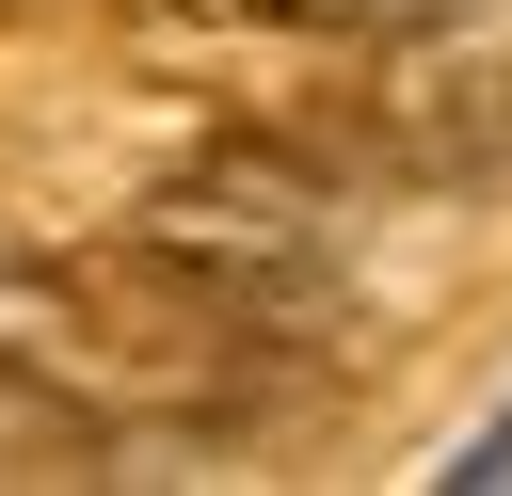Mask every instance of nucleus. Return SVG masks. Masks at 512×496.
I'll return each instance as SVG.
<instances>
[{"instance_id": "nucleus-1", "label": "nucleus", "mask_w": 512, "mask_h": 496, "mask_svg": "<svg viewBox=\"0 0 512 496\" xmlns=\"http://www.w3.org/2000/svg\"><path fill=\"white\" fill-rule=\"evenodd\" d=\"M352 176H400V192H496V176H512V64H400V80H368Z\"/></svg>"}, {"instance_id": "nucleus-2", "label": "nucleus", "mask_w": 512, "mask_h": 496, "mask_svg": "<svg viewBox=\"0 0 512 496\" xmlns=\"http://www.w3.org/2000/svg\"><path fill=\"white\" fill-rule=\"evenodd\" d=\"M0 480H128V464H112V416L96 400H64L48 368L0 352Z\"/></svg>"}, {"instance_id": "nucleus-3", "label": "nucleus", "mask_w": 512, "mask_h": 496, "mask_svg": "<svg viewBox=\"0 0 512 496\" xmlns=\"http://www.w3.org/2000/svg\"><path fill=\"white\" fill-rule=\"evenodd\" d=\"M272 16H304V32H352V48H416L448 0H272Z\"/></svg>"}, {"instance_id": "nucleus-4", "label": "nucleus", "mask_w": 512, "mask_h": 496, "mask_svg": "<svg viewBox=\"0 0 512 496\" xmlns=\"http://www.w3.org/2000/svg\"><path fill=\"white\" fill-rule=\"evenodd\" d=\"M448 480H512V400H496V432H480V448H464Z\"/></svg>"}]
</instances>
